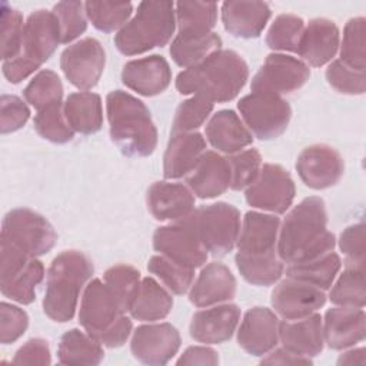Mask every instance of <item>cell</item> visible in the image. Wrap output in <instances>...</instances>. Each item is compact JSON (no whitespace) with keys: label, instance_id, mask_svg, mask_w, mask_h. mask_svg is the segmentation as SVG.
<instances>
[{"label":"cell","instance_id":"cell-51","mask_svg":"<svg viewBox=\"0 0 366 366\" xmlns=\"http://www.w3.org/2000/svg\"><path fill=\"white\" fill-rule=\"evenodd\" d=\"M326 80L342 94L359 96L366 90V73L346 66L339 59L329 63L326 69Z\"/></svg>","mask_w":366,"mask_h":366},{"label":"cell","instance_id":"cell-33","mask_svg":"<svg viewBox=\"0 0 366 366\" xmlns=\"http://www.w3.org/2000/svg\"><path fill=\"white\" fill-rule=\"evenodd\" d=\"M59 363L61 365H99L104 359L103 345L80 329H70L63 333L57 347Z\"/></svg>","mask_w":366,"mask_h":366},{"label":"cell","instance_id":"cell-14","mask_svg":"<svg viewBox=\"0 0 366 366\" xmlns=\"http://www.w3.org/2000/svg\"><path fill=\"white\" fill-rule=\"evenodd\" d=\"M296 170L307 187L323 190L335 186L342 179L345 162L335 147L316 143L300 152L296 160Z\"/></svg>","mask_w":366,"mask_h":366},{"label":"cell","instance_id":"cell-24","mask_svg":"<svg viewBox=\"0 0 366 366\" xmlns=\"http://www.w3.org/2000/svg\"><path fill=\"white\" fill-rule=\"evenodd\" d=\"M196 196L183 183L154 182L146 196L150 214L160 222L180 220L194 210Z\"/></svg>","mask_w":366,"mask_h":366},{"label":"cell","instance_id":"cell-5","mask_svg":"<svg viewBox=\"0 0 366 366\" xmlns=\"http://www.w3.org/2000/svg\"><path fill=\"white\" fill-rule=\"evenodd\" d=\"M176 30L173 1H142L134 16L116 33L114 46L124 56L166 46Z\"/></svg>","mask_w":366,"mask_h":366},{"label":"cell","instance_id":"cell-39","mask_svg":"<svg viewBox=\"0 0 366 366\" xmlns=\"http://www.w3.org/2000/svg\"><path fill=\"white\" fill-rule=\"evenodd\" d=\"M330 287L329 299L333 305L365 307V266H346Z\"/></svg>","mask_w":366,"mask_h":366},{"label":"cell","instance_id":"cell-47","mask_svg":"<svg viewBox=\"0 0 366 366\" xmlns=\"http://www.w3.org/2000/svg\"><path fill=\"white\" fill-rule=\"evenodd\" d=\"M214 103L203 96L193 94L179 104L172 123V133L197 132L210 117Z\"/></svg>","mask_w":366,"mask_h":366},{"label":"cell","instance_id":"cell-13","mask_svg":"<svg viewBox=\"0 0 366 366\" xmlns=\"http://www.w3.org/2000/svg\"><path fill=\"white\" fill-rule=\"evenodd\" d=\"M124 315L109 286L100 279L90 280L81 296L79 323L96 340Z\"/></svg>","mask_w":366,"mask_h":366},{"label":"cell","instance_id":"cell-59","mask_svg":"<svg viewBox=\"0 0 366 366\" xmlns=\"http://www.w3.org/2000/svg\"><path fill=\"white\" fill-rule=\"evenodd\" d=\"M365 355H366L365 347H353V349L349 347V350L343 352L339 356L337 365H363Z\"/></svg>","mask_w":366,"mask_h":366},{"label":"cell","instance_id":"cell-53","mask_svg":"<svg viewBox=\"0 0 366 366\" xmlns=\"http://www.w3.org/2000/svg\"><path fill=\"white\" fill-rule=\"evenodd\" d=\"M339 247L346 257V266H365L366 236L365 223L347 226L339 237Z\"/></svg>","mask_w":366,"mask_h":366},{"label":"cell","instance_id":"cell-41","mask_svg":"<svg viewBox=\"0 0 366 366\" xmlns=\"http://www.w3.org/2000/svg\"><path fill=\"white\" fill-rule=\"evenodd\" d=\"M366 19L359 16L350 19L345 29L340 40V61L346 66L365 71L366 70Z\"/></svg>","mask_w":366,"mask_h":366},{"label":"cell","instance_id":"cell-42","mask_svg":"<svg viewBox=\"0 0 366 366\" xmlns=\"http://www.w3.org/2000/svg\"><path fill=\"white\" fill-rule=\"evenodd\" d=\"M84 10L87 20L103 31L112 33L119 31L132 17L133 4L132 3H112V1H86Z\"/></svg>","mask_w":366,"mask_h":366},{"label":"cell","instance_id":"cell-23","mask_svg":"<svg viewBox=\"0 0 366 366\" xmlns=\"http://www.w3.org/2000/svg\"><path fill=\"white\" fill-rule=\"evenodd\" d=\"M236 287L237 283L232 270L220 262H212L202 267L189 289V300L196 307L226 303L234 299Z\"/></svg>","mask_w":366,"mask_h":366},{"label":"cell","instance_id":"cell-19","mask_svg":"<svg viewBox=\"0 0 366 366\" xmlns=\"http://www.w3.org/2000/svg\"><path fill=\"white\" fill-rule=\"evenodd\" d=\"M240 320V309L233 303H220L196 312L189 332L192 339L204 345H219L229 340Z\"/></svg>","mask_w":366,"mask_h":366},{"label":"cell","instance_id":"cell-45","mask_svg":"<svg viewBox=\"0 0 366 366\" xmlns=\"http://www.w3.org/2000/svg\"><path fill=\"white\" fill-rule=\"evenodd\" d=\"M24 100L36 110H41L63 99V84L57 73L44 69L40 70L24 87Z\"/></svg>","mask_w":366,"mask_h":366},{"label":"cell","instance_id":"cell-36","mask_svg":"<svg viewBox=\"0 0 366 366\" xmlns=\"http://www.w3.org/2000/svg\"><path fill=\"white\" fill-rule=\"evenodd\" d=\"M234 260L242 277L254 286H272L285 273V263L277 252L264 254L236 253Z\"/></svg>","mask_w":366,"mask_h":366},{"label":"cell","instance_id":"cell-40","mask_svg":"<svg viewBox=\"0 0 366 366\" xmlns=\"http://www.w3.org/2000/svg\"><path fill=\"white\" fill-rule=\"evenodd\" d=\"M103 282L117 299L120 309L124 313L130 312L142 283L140 272L130 264H114L104 272Z\"/></svg>","mask_w":366,"mask_h":366},{"label":"cell","instance_id":"cell-54","mask_svg":"<svg viewBox=\"0 0 366 366\" xmlns=\"http://www.w3.org/2000/svg\"><path fill=\"white\" fill-rule=\"evenodd\" d=\"M30 119V109L20 97L3 94L0 99V130L3 134L21 129Z\"/></svg>","mask_w":366,"mask_h":366},{"label":"cell","instance_id":"cell-32","mask_svg":"<svg viewBox=\"0 0 366 366\" xmlns=\"http://www.w3.org/2000/svg\"><path fill=\"white\" fill-rule=\"evenodd\" d=\"M172 307V293L153 277L147 276L142 279L130 315L133 319L140 322H157L167 317Z\"/></svg>","mask_w":366,"mask_h":366},{"label":"cell","instance_id":"cell-49","mask_svg":"<svg viewBox=\"0 0 366 366\" xmlns=\"http://www.w3.org/2000/svg\"><path fill=\"white\" fill-rule=\"evenodd\" d=\"M232 172L230 189L232 190H244L253 180L257 177L262 167V156L256 149H244L227 157Z\"/></svg>","mask_w":366,"mask_h":366},{"label":"cell","instance_id":"cell-29","mask_svg":"<svg viewBox=\"0 0 366 366\" xmlns=\"http://www.w3.org/2000/svg\"><path fill=\"white\" fill-rule=\"evenodd\" d=\"M206 152V139L199 132L172 133L163 156V174L167 180L192 173Z\"/></svg>","mask_w":366,"mask_h":366},{"label":"cell","instance_id":"cell-27","mask_svg":"<svg viewBox=\"0 0 366 366\" xmlns=\"http://www.w3.org/2000/svg\"><path fill=\"white\" fill-rule=\"evenodd\" d=\"M206 140L223 154H234L253 143V134L243 123L242 117L230 110L216 112L206 124Z\"/></svg>","mask_w":366,"mask_h":366},{"label":"cell","instance_id":"cell-34","mask_svg":"<svg viewBox=\"0 0 366 366\" xmlns=\"http://www.w3.org/2000/svg\"><path fill=\"white\" fill-rule=\"evenodd\" d=\"M340 267V256L332 250L307 262L287 264L285 267V273L286 277L309 283L322 290H327L333 285Z\"/></svg>","mask_w":366,"mask_h":366},{"label":"cell","instance_id":"cell-1","mask_svg":"<svg viewBox=\"0 0 366 366\" xmlns=\"http://www.w3.org/2000/svg\"><path fill=\"white\" fill-rule=\"evenodd\" d=\"M335 234L327 230L323 199L310 196L297 203L285 217L277 236V254L286 264L302 263L332 252Z\"/></svg>","mask_w":366,"mask_h":366},{"label":"cell","instance_id":"cell-48","mask_svg":"<svg viewBox=\"0 0 366 366\" xmlns=\"http://www.w3.org/2000/svg\"><path fill=\"white\" fill-rule=\"evenodd\" d=\"M51 11L59 20L63 44L71 43L86 31L87 16L84 10V3L77 0L59 1L57 4H54Z\"/></svg>","mask_w":366,"mask_h":366},{"label":"cell","instance_id":"cell-18","mask_svg":"<svg viewBox=\"0 0 366 366\" xmlns=\"http://www.w3.org/2000/svg\"><path fill=\"white\" fill-rule=\"evenodd\" d=\"M280 320L269 307L249 309L237 329L239 346L252 356H264L279 343Z\"/></svg>","mask_w":366,"mask_h":366},{"label":"cell","instance_id":"cell-25","mask_svg":"<svg viewBox=\"0 0 366 366\" xmlns=\"http://www.w3.org/2000/svg\"><path fill=\"white\" fill-rule=\"evenodd\" d=\"M232 172L227 157L206 150L196 167L186 176L187 187L200 199H214L230 187Z\"/></svg>","mask_w":366,"mask_h":366},{"label":"cell","instance_id":"cell-6","mask_svg":"<svg viewBox=\"0 0 366 366\" xmlns=\"http://www.w3.org/2000/svg\"><path fill=\"white\" fill-rule=\"evenodd\" d=\"M193 220L203 247L214 257L230 253L240 233V212L230 203L217 202L194 209Z\"/></svg>","mask_w":366,"mask_h":366},{"label":"cell","instance_id":"cell-58","mask_svg":"<svg viewBox=\"0 0 366 366\" xmlns=\"http://www.w3.org/2000/svg\"><path fill=\"white\" fill-rule=\"evenodd\" d=\"M262 365H312V359L300 355H295L285 347L270 350L266 357L260 360Z\"/></svg>","mask_w":366,"mask_h":366},{"label":"cell","instance_id":"cell-15","mask_svg":"<svg viewBox=\"0 0 366 366\" xmlns=\"http://www.w3.org/2000/svg\"><path fill=\"white\" fill-rule=\"evenodd\" d=\"M180 333L167 322L142 325L132 333L130 350L144 365H166L180 349Z\"/></svg>","mask_w":366,"mask_h":366},{"label":"cell","instance_id":"cell-43","mask_svg":"<svg viewBox=\"0 0 366 366\" xmlns=\"http://www.w3.org/2000/svg\"><path fill=\"white\" fill-rule=\"evenodd\" d=\"M33 124H34V130L40 137L56 144L69 143L74 137V132L69 126L64 116L63 102H59L41 110H37Z\"/></svg>","mask_w":366,"mask_h":366},{"label":"cell","instance_id":"cell-28","mask_svg":"<svg viewBox=\"0 0 366 366\" xmlns=\"http://www.w3.org/2000/svg\"><path fill=\"white\" fill-rule=\"evenodd\" d=\"M279 342L282 347L295 355L317 356L325 346L323 317L315 312L303 319L280 322Z\"/></svg>","mask_w":366,"mask_h":366},{"label":"cell","instance_id":"cell-55","mask_svg":"<svg viewBox=\"0 0 366 366\" xmlns=\"http://www.w3.org/2000/svg\"><path fill=\"white\" fill-rule=\"evenodd\" d=\"M14 365H50L51 355L47 340L34 337L27 340L16 352L13 357Z\"/></svg>","mask_w":366,"mask_h":366},{"label":"cell","instance_id":"cell-9","mask_svg":"<svg viewBox=\"0 0 366 366\" xmlns=\"http://www.w3.org/2000/svg\"><path fill=\"white\" fill-rule=\"evenodd\" d=\"M153 247L159 254L193 270L203 267L209 256L199 239L193 213L157 227L153 234Z\"/></svg>","mask_w":366,"mask_h":366},{"label":"cell","instance_id":"cell-31","mask_svg":"<svg viewBox=\"0 0 366 366\" xmlns=\"http://www.w3.org/2000/svg\"><path fill=\"white\" fill-rule=\"evenodd\" d=\"M63 110L69 126L80 134H94L103 126V106L97 93H71L63 103Z\"/></svg>","mask_w":366,"mask_h":366},{"label":"cell","instance_id":"cell-22","mask_svg":"<svg viewBox=\"0 0 366 366\" xmlns=\"http://www.w3.org/2000/svg\"><path fill=\"white\" fill-rule=\"evenodd\" d=\"M122 81L140 96H157L169 87L172 69L167 60L159 54L134 59L123 66Z\"/></svg>","mask_w":366,"mask_h":366},{"label":"cell","instance_id":"cell-12","mask_svg":"<svg viewBox=\"0 0 366 366\" xmlns=\"http://www.w3.org/2000/svg\"><path fill=\"white\" fill-rule=\"evenodd\" d=\"M309 77L310 69L300 59L285 53H270L253 76L250 89L283 96L299 90Z\"/></svg>","mask_w":366,"mask_h":366},{"label":"cell","instance_id":"cell-11","mask_svg":"<svg viewBox=\"0 0 366 366\" xmlns=\"http://www.w3.org/2000/svg\"><path fill=\"white\" fill-rule=\"evenodd\" d=\"M104 66L106 51L94 37H84L70 44L60 56V69L66 79L83 92L93 89L99 83Z\"/></svg>","mask_w":366,"mask_h":366},{"label":"cell","instance_id":"cell-7","mask_svg":"<svg viewBox=\"0 0 366 366\" xmlns=\"http://www.w3.org/2000/svg\"><path fill=\"white\" fill-rule=\"evenodd\" d=\"M237 109L246 127L260 140L279 137L292 119L289 102L274 93L252 92L239 100Z\"/></svg>","mask_w":366,"mask_h":366},{"label":"cell","instance_id":"cell-3","mask_svg":"<svg viewBox=\"0 0 366 366\" xmlns=\"http://www.w3.org/2000/svg\"><path fill=\"white\" fill-rule=\"evenodd\" d=\"M112 142L129 157H147L157 146V129L147 106L123 90L106 96Z\"/></svg>","mask_w":366,"mask_h":366},{"label":"cell","instance_id":"cell-2","mask_svg":"<svg viewBox=\"0 0 366 366\" xmlns=\"http://www.w3.org/2000/svg\"><path fill=\"white\" fill-rule=\"evenodd\" d=\"M249 80V66L234 50L220 49L176 77L180 94L203 96L213 103L233 100Z\"/></svg>","mask_w":366,"mask_h":366},{"label":"cell","instance_id":"cell-10","mask_svg":"<svg viewBox=\"0 0 366 366\" xmlns=\"http://www.w3.org/2000/svg\"><path fill=\"white\" fill-rule=\"evenodd\" d=\"M295 194L296 186L290 173L280 164L266 163L246 189L244 197L247 204L254 209L282 214L292 206Z\"/></svg>","mask_w":366,"mask_h":366},{"label":"cell","instance_id":"cell-17","mask_svg":"<svg viewBox=\"0 0 366 366\" xmlns=\"http://www.w3.org/2000/svg\"><path fill=\"white\" fill-rule=\"evenodd\" d=\"M272 306L285 320L303 319L326 303L325 290L309 283L286 277L272 292Z\"/></svg>","mask_w":366,"mask_h":366},{"label":"cell","instance_id":"cell-38","mask_svg":"<svg viewBox=\"0 0 366 366\" xmlns=\"http://www.w3.org/2000/svg\"><path fill=\"white\" fill-rule=\"evenodd\" d=\"M43 277V263L37 257H31L16 274L0 282L1 295L20 305H30L36 299V287Z\"/></svg>","mask_w":366,"mask_h":366},{"label":"cell","instance_id":"cell-20","mask_svg":"<svg viewBox=\"0 0 366 366\" xmlns=\"http://www.w3.org/2000/svg\"><path fill=\"white\" fill-rule=\"evenodd\" d=\"M325 343L333 350H345L365 340L366 315L363 307L335 306L323 317Z\"/></svg>","mask_w":366,"mask_h":366},{"label":"cell","instance_id":"cell-50","mask_svg":"<svg viewBox=\"0 0 366 366\" xmlns=\"http://www.w3.org/2000/svg\"><path fill=\"white\" fill-rule=\"evenodd\" d=\"M24 21L19 10L3 4L1 7V59L3 61L17 57L23 44Z\"/></svg>","mask_w":366,"mask_h":366},{"label":"cell","instance_id":"cell-46","mask_svg":"<svg viewBox=\"0 0 366 366\" xmlns=\"http://www.w3.org/2000/svg\"><path fill=\"white\" fill-rule=\"evenodd\" d=\"M305 30L302 17L290 13L279 14L266 34V44L274 51H295Z\"/></svg>","mask_w":366,"mask_h":366},{"label":"cell","instance_id":"cell-26","mask_svg":"<svg viewBox=\"0 0 366 366\" xmlns=\"http://www.w3.org/2000/svg\"><path fill=\"white\" fill-rule=\"evenodd\" d=\"M280 219L276 214L263 212H247L243 217L240 233L236 242L237 253L264 254L277 252V236Z\"/></svg>","mask_w":366,"mask_h":366},{"label":"cell","instance_id":"cell-30","mask_svg":"<svg viewBox=\"0 0 366 366\" xmlns=\"http://www.w3.org/2000/svg\"><path fill=\"white\" fill-rule=\"evenodd\" d=\"M220 13L224 30L240 39L259 37L272 16L264 1H224Z\"/></svg>","mask_w":366,"mask_h":366},{"label":"cell","instance_id":"cell-4","mask_svg":"<svg viewBox=\"0 0 366 366\" xmlns=\"http://www.w3.org/2000/svg\"><path fill=\"white\" fill-rule=\"evenodd\" d=\"M94 272L93 262L80 250L59 253L47 270L43 312L53 322L73 319L81 290Z\"/></svg>","mask_w":366,"mask_h":366},{"label":"cell","instance_id":"cell-35","mask_svg":"<svg viewBox=\"0 0 366 366\" xmlns=\"http://www.w3.org/2000/svg\"><path fill=\"white\" fill-rule=\"evenodd\" d=\"M222 49V39L214 33L176 34L170 44V56L180 67H192Z\"/></svg>","mask_w":366,"mask_h":366},{"label":"cell","instance_id":"cell-57","mask_svg":"<svg viewBox=\"0 0 366 366\" xmlns=\"http://www.w3.org/2000/svg\"><path fill=\"white\" fill-rule=\"evenodd\" d=\"M177 365H217L219 353L209 346H190L176 362Z\"/></svg>","mask_w":366,"mask_h":366},{"label":"cell","instance_id":"cell-21","mask_svg":"<svg viewBox=\"0 0 366 366\" xmlns=\"http://www.w3.org/2000/svg\"><path fill=\"white\" fill-rule=\"evenodd\" d=\"M340 33L335 21L323 17L312 19L302 33L296 53L312 67H322L333 60L339 50Z\"/></svg>","mask_w":366,"mask_h":366},{"label":"cell","instance_id":"cell-37","mask_svg":"<svg viewBox=\"0 0 366 366\" xmlns=\"http://www.w3.org/2000/svg\"><path fill=\"white\" fill-rule=\"evenodd\" d=\"M177 34H207L217 21V3L179 1L174 4Z\"/></svg>","mask_w":366,"mask_h":366},{"label":"cell","instance_id":"cell-52","mask_svg":"<svg viewBox=\"0 0 366 366\" xmlns=\"http://www.w3.org/2000/svg\"><path fill=\"white\" fill-rule=\"evenodd\" d=\"M29 326L27 313L7 302L0 303V342L3 345L19 340Z\"/></svg>","mask_w":366,"mask_h":366},{"label":"cell","instance_id":"cell-56","mask_svg":"<svg viewBox=\"0 0 366 366\" xmlns=\"http://www.w3.org/2000/svg\"><path fill=\"white\" fill-rule=\"evenodd\" d=\"M133 330V323L130 320V317H127L126 315H122L117 322L110 326L99 339L97 342H100L103 346L106 347H120L126 343V340L132 336Z\"/></svg>","mask_w":366,"mask_h":366},{"label":"cell","instance_id":"cell-44","mask_svg":"<svg viewBox=\"0 0 366 366\" xmlns=\"http://www.w3.org/2000/svg\"><path fill=\"white\" fill-rule=\"evenodd\" d=\"M147 270L160 279L164 287L174 295H184L194 282V270L180 266L170 259L154 254L147 263Z\"/></svg>","mask_w":366,"mask_h":366},{"label":"cell","instance_id":"cell-8","mask_svg":"<svg viewBox=\"0 0 366 366\" xmlns=\"http://www.w3.org/2000/svg\"><path fill=\"white\" fill-rule=\"evenodd\" d=\"M0 239L17 246L31 257H39L54 247L57 233L44 216L31 209L19 207L4 216Z\"/></svg>","mask_w":366,"mask_h":366},{"label":"cell","instance_id":"cell-16","mask_svg":"<svg viewBox=\"0 0 366 366\" xmlns=\"http://www.w3.org/2000/svg\"><path fill=\"white\" fill-rule=\"evenodd\" d=\"M60 43L61 33L57 17L53 11L40 9L33 11L24 23L23 44L19 56L36 69H40Z\"/></svg>","mask_w":366,"mask_h":366}]
</instances>
